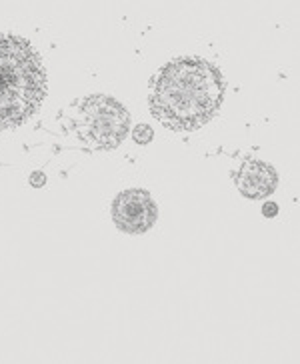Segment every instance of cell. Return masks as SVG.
I'll use <instances>...</instances> for the list:
<instances>
[{"label": "cell", "instance_id": "cell-4", "mask_svg": "<svg viewBox=\"0 0 300 364\" xmlns=\"http://www.w3.org/2000/svg\"><path fill=\"white\" fill-rule=\"evenodd\" d=\"M112 220L124 235H144L159 220V206L149 191L130 188L120 193L112 203Z\"/></svg>", "mask_w": 300, "mask_h": 364}, {"label": "cell", "instance_id": "cell-8", "mask_svg": "<svg viewBox=\"0 0 300 364\" xmlns=\"http://www.w3.org/2000/svg\"><path fill=\"white\" fill-rule=\"evenodd\" d=\"M44 182H46V176H44L43 172H34L33 176H31V184L33 186H43Z\"/></svg>", "mask_w": 300, "mask_h": 364}, {"label": "cell", "instance_id": "cell-1", "mask_svg": "<svg viewBox=\"0 0 300 364\" xmlns=\"http://www.w3.org/2000/svg\"><path fill=\"white\" fill-rule=\"evenodd\" d=\"M220 68L198 56H183L161 68L150 86V110L172 130H196L225 102Z\"/></svg>", "mask_w": 300, "mask_h": 364}, {"label": "cell", "instance_id": "cell-2", "mask_svg": "<svg viewBox=\"0 0 300 364\" xmlns=\"http://www.w3.org/2000/svg\"><path fill=\"white\" fill-rule=\"evenodd\" d=\"M46 70L26 38L0 34V130L16 129L41 108Z\"/></svg>", "mask_w": 300, "mask_h": 364}, {"label": "cell", "instance_id": "cell-3", "mask_svg": "<svg viewBox=\"0 0 300 364\" xmlns=\"http://www.w3.org/2000/svg\"><path fill=\"white\" fill-rule=\"evenodd\" d=\"M130 114L117 98L92 95L78 100L70 129L88 150H112L127 139Z\"/></svg>", "mask_w": 300, "mask_h": 364}, {"label": "cell", "instance_id": "cell-7", "mask_svg": "<svg viewBox=\"0 0 300 364\" xmlns=\"http://www.w3.org/2000/svg\"><path fill=\"white\" fill-rule=\"evenodd\" d=\"M262 213H264L267 218H274V216L279 215V206L274 203H267L264 204V208H262Z\"/></svg>", "mask_w": 300, "mask_h": 364}, {"label": "cell", "instance_id": "cell-5", "mask_svg": "<svg viewBox=\"0 0 300 364\" xmlns=\"http://www.w3.org/2000/svg\"><path fill=\"white\" fill-rule=\"evenodd\" d=\"M236 188L250 200L268 198L279 186V172L262 161H247L235 174Z\"/></svg>", "mask_w": 300, "mask_h": 364}, {"label": "cell", "instance_id": "cell-6", "mask_svg": "<svg viewBox=\"0 0 300 364\" xmlns=\"http://www.w3.org/2000/svg\"><path fill=\"white\" fill-rule=\"evenodd\" d=\"M132 136H134V140H136L139 144H146V142L152 140V129H150L149 124H139V127L134 129V132H132Z\"/></svg>", "mask_w": 300, "mask_h": 364}]
</instances>
